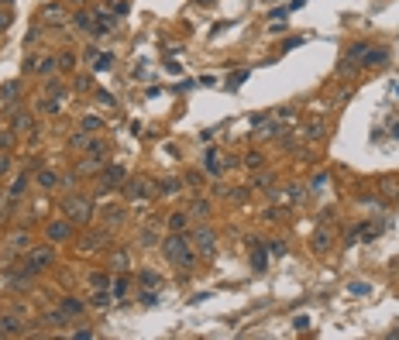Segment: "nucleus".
Returning <instances> with one entry per match:
<instances>
[{
	"instance_id": "1",
	"label": "nucleus",
	"mask_w": 399,
	"mask_h": 340,
	"mask_svg": "<svg viewBox=\"0 0 399 340\" xmlns=\"http://www.w3.org/2000/svg\"><path fill=\"white\" fill-rule=\"evenodd\" d=\"M162 251H165V258H169L172 265H179V268H183V275H189V268H193V261H196L189 237L169 230V237H162Z\"/></svg>"
},
{
	"instance_id": "2",
	"label": "nucleus",
	"mask_w": 399,
	"mask_h": 340,
	"mask_svg": "<svg viewBox=\"0 0 399 340\" xmlns=\"http://www.w3.org/2000/svg\"><path fill=\"white\" fill-rule=\"evenodd\" d=\"M62 213H66L72 224H90L93 213H97V206H93L90 196H66V199H62Z\"/></svg>"
},
{
	"instance_id": "3",
	"label": "nucleus",
	"mask_w": 399,
	"mask_h": 340,
	"mask_svg": "<svg viewBox=\"0 0 399 340\" xmlns=\"http://www.w3.org/2000/svg\"><path fill=\"white\" fill-rule=\"evenodd\" d=\"M193 248L200 251V258L210 261L217 254V234L210 230V227H196V230H193Z\"/></svg>"
},
{
	"instance_id": "4",
	"label": "nucleus",
	"mask_w": 399,
	"mask_h": 340,
	"mask_svg": "<svg viewBox=\"0 0 399 340\" xmlns=\"http://www.w3.org/2000/svg\"><path fill=\"white\" fill-rule=\"evenodd\" d=\"M52 261H55V251H52V244H42V248H31V251H28V261H24V265H28V268L38 275V272H45Z\"/></svg>"
},
{
	"instance_id": "5",
	"label": "nucleus",
	"mask_w": 399,
	"mask_h": 340,
	"mask_svg": "<svg viewBox=\"0 0 399 340\" xmlns=\"http://www.w3.org/2000/svg\"><path fill=\"white\" fill-rule=\"evenodd\" d=\"M124 179H127V169H124V165H103V179H100V189H97V193L107 196L114 186H121Z\"/></svg>"
},
{
	"instance_id": "6",
	"label": "nucleus",
	"mask_w": 399,
	"mask_h": 340,
	"mask_svg": "<svg viewBox=\"0 0 399 340\" xmlns=\"http://www.w3.org/2000/svg\"><path fill=\"white\" fill-rule=\"evenodd\" d=\"M31 234H28V230H14L11 237L4 241V248H7V254H28V251H31Z\"/></svg>"
},
{
	"instance_id": "7",
	"label": "nucleus",
	"mask_w": 399,
	"mask_h": 340,
	"mask_svg": "<svg viewBox=\"0 0 399 340\" xmlns=\"http://www.w3.org/2000/svg\"><path fill=\"white\" fill-rule=\"evenodd\" d=\"M66 7H62V0L59 4H45L42 7V24H48V28H59V24H66Z\"/></svg>"
},
{
	"instance_id": "8",
	"label": "nucleus",
	"mask_w": 399,
	"mask_h": 340,
	"mask_svg": "<svg viewBox=\"0 0 399 340\" xmlns=\"http://www.w3.org/2000/svg\"><path fill=\"white\" fill-rule=\"evenodd\" d=\"M151 189H155V186H151L148 179H131L124 186V196H127V199H148Z\"/></svg>"
},
{
	"instance_id": "9",
	"label": "nucleus",
	"mask_w": 399,
	"mask_h": 340,
	"mask_svg": "<svg viewBox=\"0 0 399 340\" xmlns=\"http://www.w3.org/2000/svg\"><path fill=\"white\" fill-rule=\"evenodd\" d=\"M48 241H52V244L72 241V220H55V224H48Z\"/></svg>"
},
{
	"instance_id": "10",
	"label": "nucleus",
	"mask_w": 399,
	"mask_h": 340,
	"mask_svg": "<svg viewBox=\"0 0 399 340\" xmlns=\"http://www.w3.org/2000/svg\"><path fill=\"white\" fill-rule=\"evenodd\" d=\"M331 244H334V230H331L327 224H320L317 234H313V251H317V254H327V251H331Z\"/></svg>"
},
{
	"instance_id": "11",
	"label": "nucleus",
	"mask_w": 399,
	"mask_h": 340,
	"mask_svg": "<svg viewBox=\"0 0 399 340\" xmlns=\"http://www.w3.org/2000/svg\"><path fill=\"white\" fill-rule=\"evenodd\" d=\"M24 333V323L21 316H14V313H7V316H0V337H21Z\"/></svg>"
},
{
	"instance_id": "12",
	"label": "nucleus",
	"mask_w": 399,
	"mask_h": 340,
	"mask_svg": "<svg viewBox=\"0 0 399 340\" xmlns=\"http://www.w3.org/2000/svg\"><path fill=\"white\" fill-rule=\"evenodd\" d=\"M389 55H392V48H382V45H368V52L362 55V69L365 66H382V62H389Z\"/></svg>"
},
{
	"instance_id": "13",
	"label": "nucleus",
	"mask_w": 399,
	"mask_h": 340,
	"mask_svg": "<svg viewBox=\"0 0 399 340\" xmlns=\"http://www.w3.org/2000/svg\"><path fill=\"white\" fill-rule=\"evenodd\" d=\"M103 244H107V230H97V234L80 237V244H76V248H80V251H100Z\"/></svg>"
},
{
	"instance_id": "14",
	"label": "nucleus",
	"mask_w": 399,
	"mask_h": 340,
	"mask_svg": "<svg viewBox=\"0 0 399 340\" xmlns=\"http://www.w3.org/2000/svg\"><path fill=\"white\" fill-rule=\"evenodd\" d=\"M28 182H31V172H24V175H17V179L11 182V189H7V196H11V199H21V196L28 193Z\"/></svg>"
},
{
	"instance_id": "15",
	"label": "nucleus",
	"mask_w": 399,
	"mask_h": 340,
	"mask_svg": "<svg viewBox=\"0 0 399 340\" xmlns=\"http://www.w3.org/2000/svg\"><path fill=\"white\" fill-rule=\"evenodd\" d=\"M59 309H62L66 316H80L83 309H86V303H83V299H72V295H66V299L59 303Z\"/></svg>"
},
{
	"instance_id": "16",
	"label": "nucleus",
	"mask_w": 399,
	"mask_h": 340,
	"mask_svg": "<svg viewBox=\"0 0 399 340\" xmlns=\"http://www.w3.org/2000/svg\"><path fill=\"white\" fill-rule=\"evenodd\" d=\"M255 244V251H251V268L255 272H265V265H269V254H265V248L258 244V241H251Z\"/></svg>"
},
{
	"instance_id": "17",
	"label": "nucleus",
	"mask_w": 399,
	"mask_h": 340,
	"mask_svg": "<svg viewBox=\"0 0 399 340\" xmlns=\"http://www.w3.org/2000/svg\"><path fill=\"white\" fill-rule=\"evenodd\" d=\"M279 127H282V121H279V117H275V121H258L255 137H275V134H279Z\"/></svg>"
},
{
	"instance_id": "18",
	"label": "nucleus",
	"mask_w": 399,
	"mask_h": 340,
	"mask_svg": "<svg viewBox=\"0 0 399 340\" xmlns=\"http://www.w3.org/2000/svg\"><path fill=\"white\" fill-rule=\"evenodd\" d=\"M110 303H114V295H110V289H97V292L90 295V306H93V309H107Z\"/></svg>"
},
{
	"instance_id": "19",
	"label": "nucleus",
	"mask_w": 399,
	"mask_h": 340,
	"mask_svg": "<svg viewBox=\"0 0 399 340\" xmlns=\"http://www.w3.org/2000/svg\"><path fill=\"white\" fill-rule=\"evenodd\" d=\"M176 193H183V179H162L159 182V196H176Z\"/></svg>"
},
{
	"instance_id": "20",
	"label": "nucleus",
	"mask_w": 399,
	"mask_h": 340,
	"mask_svg": "<svg viewBox=\"0 0 399 340\" xmlns=\"http://www.w3.org/2000/svg\"><path fill=\"white\" fill-rule=\"evenodd\" d=\"M14 134H28V131H31L34 127V121H31V113H14Z\"/></svg>"
},
{
	"instance_id": "21",
	"label": "nucleus",
	"mask_w": 399,
	"mask_h": 340,
	"mask_svg": "<svg viewBox=\"0 0 399 340\" xmlns=\"http://www.w3.org/2000/svg\"><path fill=\"white\" fill-rule=\"evenodd\" d=\"M93 172H103V158H93V155H86V158L80 162V175H93Z\"/></svg>"
},
{
	"instance_id": "22",
	"label": "nucleus",
	"mask_w": 399,
	"mask_h": 340,
	"mask_svg": "<svg viewBox=\"0 0 399 340\" xmlns=\"http://www.w3.org/2000/svg\"><path fill=\"white\" fill-rule=\"evenodd\" d=\"M103 220H107V227H121L124 224V210H121V206H107V210H103Z\"/></svg>"
},
{
	"instance_id": "23",
	"label": "nucleus",
	"mask_w": 399,
	"mask_h": 340,
	"mask_svg": "<svg viewBox=\"0 0 399 340\" xmlns=\"http://www.w3.org/2000/svg\"><path fill=\"white\" fill-rule=\"evenodd\" d=\"M303 137H313V141H320L324 137V121H307V127H303Z\"/></svg>"
},
{
	"instance_id": "24",
	"label": "nucleus",
	"mask_w": 399,
	"mask_h": 340,
	"mask_svg": "<svg viewBox=\"0 0 399 340\" xmlns=\"http://www.w3.org/2000/svg\"><path fill=\"white\" fill-rule=\"evenodd\" d=\"M110 265H114V272H127V268H131L127 251H114V254H110Z\"/></svg>"
},
{
	"instance_id": "25",
	"label": "nucleus",
	"mask_w": 399,
	"mask_h": 340,
	"mask_svg": "<svg viewBox=\"0 0 399 340\" xmlns=\"http://www.w3.org/2000/svg\"><path fill=\"white\" fill-rule=\"evenodd\" d=\"M127 292H131V282H127V278H114V282H110V295H114V299H124Z\"/></svg>"
},
{
	"instance_id": "26",
	"label": "nucleus",
	"mask_w": 399,
	"mask_h": 340,
	"mask_svg": "<svg viewBox=\"0 0 399 340\" xmlns=\"http://www.w3.org/2000/svg\"><path fill=\"white\" fill-rule=\"evenodd\" d=\"M138 278H141V289H159V285H162V278L151 272V268H145V272L138 275Z\"/></svg>"
},
{
	"instance_id": "27",
	"label": "nucleus",
	"mask_w": 399,
	"mask_h": 340,
	"mask_svg": "<svg viewBox=\"0 0 399 340\" xmlns=\"http://www.w3.org/2000/svg\"><path fill=\"white\" fill-rule=\"evenodd\" d=\"M358 69H362V66H358V62H354V58H348V55H344L341 62H337V76H354V72H358Z\"/></svg>"
},
{
	"instance_id": "28",
	"label": "nucleus",
	"mask_w": 399,
	"mask_h": 340,
	"mask_svg": "<svg viewBox=\"0 0 399 340\" xmlns=\"http://www.w3.org/2000/svg\"><path fill=\"white\" fill-rule=\"evenodd\" d=\"M38 186H42V189H55L59 175H55V172H38Z\"/></svg>"
},
{
	"instance_id": "29",
	"label": "nucleus",
	"mask_w": 399,
	"mask_h": 340,
	"mask_svg": "<svg viewBox=\"0 0 399 340\" xmlns=\"http://www.w3.org/2000/svg\"><path fill=\"white\" fill-rule=\"evenodd\" d=\"M186 224H189V213H172L169 216V230H176V234H179Z\"/></svg>"
},
{
	"instance_id": "30",
	"label": "nucleus",
	"mask_w": 399,
	"mask_h": 340,
	"mask_svg": "<svg viewBox=\"0 0 399 340\" xmlns=\"http://www.w3.org/2000/svg\"><path fill=\"white\" fill-rule=\"evenodd\" d=\"M62 100H66V96H48V100L42 103V113H59L62 110Z\"/></svg>"
},
{
	"instance_id": "31",
	"label": "nucleus",
	"mask_w": 399,
	"mask_h": 340,
	"mask_svg": "<svg viewBox=\"0 0 399 340\" xmlns=\"http://www.w3.org/2000/svg\"><path fill=\"white\" fill-rule=\"evenodd\" d=\"M55 66L62 69V72H69V69L76 66V55H72V52H62V55H55Z\"/></svg>"
},
{
	"instance_id": "32",
	"label": "nucleus",
	"mask_w": 399,
	"mask_h": 340,
	"mask_svg": "<svg viewBox=\"0 0 399 340\" xmlns=\"http://www.w3.org/2000/svg\"><path fill=\"white\" fill-rule=\"evenodd\" d=\"M189 216H196V220H200V216H210V203H206V199H196V203L189 206Z\"/></svg>"
},
{
	"instance_id": "33",
	"label": "nucleus",
	"mask_w": 399,
	"mask_h": 340,
	"mask_svg": "<svg viewBox=\"0 0 399 340\" xmlns=\"http://www.w3.org/2000/svg\"><path fill=\"white\" fill-rule=\"evenodd\" d=\"M244 79H248V69H241V72L227 76V90H241V86H244Z\"/></svg>"
},
{
	"instance_id": "34",
	"label": "nucleus",
	"mask_w": 399,
	"mask_h": 340,
	"mask_svg": "<svg viewBox=\"0 0 399 340\" xmlns=\"http://www.w3.org/2000/svg\"><path fill=\"white\" fill-rule=\"evenodd\" d=\"M244 165H248V169H262L265 155H262V151H248V155H244Z\"/></svg>"
},
{
	"instance_id": "35",
	"label": "nucleus",
	"mask_w": 399,
	"mask_h": 340,
	"mask_svg": "<svg viewBox=\"0 0 399 340\" xmlns=\"http://www.w3.org/2000/svg\"><path fill=\"white\" fill-rule=\"evenodd\" d=\"M86 155H93V158H107V145H103V141H90V145H86Z\"/></svg>"
},
{
	"instance_id": "36",
	"label": "nucleus",
	"mask_w": 399,
	"mask_h": 340,
	"mask_svg": "<svg viewBox=\"0 0 399 340\" xmlns=\"http://www.w3.org/2000/svg\"><path fill=\"white\" fill-rule=\"evenodd\" d=\"M141 306H159V289H141Z\"/></svg>"
},
{
	"instance_id": "37",
	"label": "nucleus",
	"mask_w": 399,
	"mask_h": 340,
	"mask_svg": "<svg viewBox=\"0 0 399 340\" xmlns=\"http://www.w3.org/2000/svg\"><path fill=\"white\" fill-rule=\"evenodd\" d=\"M155 241H159V234H155V227H148V230H141V237H138V244H141V248H151Z\"/></svg>"
},
{
	"instance_id": "38",
	"label": "nucleus",
	"mask_w": 399,
	"mask_h": 340,
	"mask_svg": "<svg viewBox=\"0 0 399 340\" xmlns=\"http://www.w3.org/2000/svg\"><path fill=\"white\" fill-rule=\"evenodd\" d=\"M83 131H86V134H90V131H103V121H100V117H90V113H86V117H83Z\"/></svg>"
},
{
	"instance_id": "39",
	"label": "nucleus",
	"mask_w": 399,
	"mask_h": 340,
	"mask_svg": "<svg viewBox=\"0 0 399 340\" xmlns=\"http://www.w3.org/2000/svg\"><path fill=\"white\" fill-rule=\"evenodd\" d=\"M114 66V55H110V52H100V55H97V62H93V69H97V72H100V69H110Z\"/></svg>"
},
{
	"instance_id": "40",
	"label": "nucleus",
	"mask_w": 399,
	"mask_h": 340,
	"mask_svg": "<svg viewBox=\"0 0 399 340\" xmlns=\"http://www.w3.org/2000/svg\"><path fill=\"white\" fill-rule=\"evenodd\" d=\"M45 93H48V96H66V86H62L59 79H48L45 83Z\"/></svg>"
},
{
	"instance_id": "41",
	"label": "nucleus",
	"mask_w": 399,
	"mask_h": 340,
	"mask_svg": "<svg viewBox=\"0 0 399 340\" xmlns=\"http://www.w3.org/2000/svg\"><path fill=\"white\" fill-rule=\"evenodd\" d=\"M14 145V127H7V131H0V151H11Z\"/></svg>"
},
{
	"instance_id": "42",
	"label": "nucleus",
	"mask_w": 399,
	"mask_h": 340,
	"mask_svg": "<svg viewBox=\"0 0 399 340\" xmlns=\"http://www.w3.org/2000/svg\"><path fill=\"white\" fill-rule=\"evenodd\" d=\"M17 90H21V83H7V86H0V96H4V100H14Z\"/></svg>"
},
{
	"instance_id": "43",
	"label": "nucleus",
	"mask_w": 399,
	"mask_h": 340,
	"mask_svg": "<svg viewBox=\"0 0 399 340\" xmlns=\"http://www.w3.org/2000/svg\"><path fill=\"white\" fill-rule=\"evenodd\" d=\"M11 169H14V158H11V151H0V175H7Z\"/></svg>"
},
{
	"instance_id": "44",
	"label": "nucleus",
	"mask_w": 399,
	"mask_h": 340,
	"mask_svg": "<svg viewBox=\"0 0 399 340\" xmlns=\"http://www.w3.org/2000/svg\"><path fill=\"white\" fill-rule=\"evenodd\" d=\"M348 289H351V295H368V292H372V285H368V282H351Z\"/></svg>"
},
{
	"instance_id": "45",
	"label": "nucleus",
	"mask_w": 399,
	"mask_h": 340,
	"mask_svg": "<svg viewBox=\"0 0 399 340\" xmlns=\"http://www.w3.org/2000/svg\"><path fill=\"white\" fill-rule=\"evenodd\" d=\"M293 327H296L299 333H307V330L313 327V323H310V316H296V319H293Z\"/></svg>"
},
{
	"instance_id": "46",
	"label": "nucleus",
	"mask_w": 399,
	"mask_h": 340,
	"mask_svg": "<svg viewBox=\"0 0 399 340\" xmlns=\"http://www.w3.org/2000/svg\"><path fill=\"white\" fill-rule=\"evenodd\" d=\"M269 251H272L275 258H282V254H286V244H282V241H269Z\"/></svg>"
},
{
	"instance_id": "47",
	"label": "nucleus",
	"mask_w": 399,
	"mask_h": 340,
	"mask_svg": "<svg viewBox=\"0 0 399 340\" xmlns=\"http://www.w3.org/2000/svg\"><path fill=\"white\" fill-rule=\"evenodd\" d=\"M90 285H93V289H110V282H107V278H103L100 272H97V275L90 278Z\"/></svg>"
},
{
	"instance_id": "48",
	"label": "nucleus",
	"mask_w": 399,
	"mask_h": 340,
	"mask_svg": "<svg viewBox=\"0 0 399 340\" xmlns=\"http://www.w3.org/2000/svg\"><path fill=\"white\" fill-rule=\"evenodd\" d=\"M90 86H93V79H90V76H76V90H80V93H86Z\"/></svg>"
},
{
	"instance_id": "49",
	"label": "nucleus",
	"mask_w": 399,
	"mask_h": 340,
	"mask_svg": "<svg viewBox=\"0 0 399 340\" xmlns=\"http://www.w3.org/2000/svg\"><path fill=\"white\" fill-rule=\"evenodd\" d=\"M97 55H100V48H83V58H86V62H90V66H93V62H97Z\"/></svg>"
},
{
	"instance_id": "50",
	"label": "nucleus",
	"mask_w": 399,
	"mask_h": 340,
	"mask_svg": "<svg viewBox=\"0 0 399 340\" xmlns=\"http://www.w3.org/2000/svg\"><path fill=\"white\" fill-rule=\"evenodd\" d=\"M38 69H42V72H52V69H59V66H55V58H38Z\"/></svg>"
},
{
	"instance_id": "51",
	"label": "nucleus",
	"mask_w": 399,
	"mask_h": 340,
	"mask_svg": "<svg viewBox=\"0 0 399 340\" xmlns=\"http://www.w3.org/2000/svg\"><path fill=\"white\" fill-rule=\"evenodd\" d=\"M324 186H327V175H324V172H320L317 179H313V189H310V193H320V189H324Z\"/></svg>"
},
{
	"instance_id": "52",
	"label": "nucleus",
	"mask_w": 399,
	"mask_h": 340,
	"mask_svg": "<svg viewBox=\"0 0 399 340\" xmlns=\"http://www.w3.org/2000/svg\"><path fill=\"white\" fill-rule=\"evenodd\" d=\"M282 216H286V210H265V220H272V224H275V220H282Z\"/></svg>"
},
{
	"instance_id": "53",
	"label": "nucleus",
	"mask_w": 399,
	"mask_h": 340,
	"mask_svg": "<svg viewBox=\"0 0 399 340\" xmlns=\"http://www.w3.org/2000/svg\"><path fill=\"white\" fill-rule=\"evenodd\" d=\"M183 182H189V186H200V182H203V175H200V172H189Z\"/></svg>"
},
{
	"instance_id": "54",
	"label": "nucleus",
	"mask_w": 399,
	"mask_h": 340,
	"mask_svg": "<svg viewBox=\"0 0 399 340\" xmlns=\"http://www.w3.org/2000/svg\"><path fill=\"white\" fill-rule=\"evenodd\" d=\"M7 28H11V14L0 11V31H7Z\"/></svg>"
},
{
	"instance_id": "55",
	"label": "nucleus",
	"mask_w": 399,
	"mask_h": 340,
	"mask_svg": "<svg viewBox=\"0 0 399 340\" xmlns=\"http://www.w3.org/2000/svg\"><path fill=\"white\" fill-rule=\"evenodd\" d=\"M296 45H303V38H289V42L282 45V52H289V48H296Z\"/></svg>"
},
{
	"instance_id": "56",
	"label": "nucleus",
	"mask_w": 399,
	"mask_h": 340,
	"mask_svg": "<svg viewBox=\"0 0 399 340\" xmlns=\"http://www.w3.org/2000/svg\"><path fill=\"white\" fill-rule=\"evenodd\" d=\"M97 100H100V103H107V107H110V103H114V96H110V93H103V90H100V93H97Z\"/></svg>"
},
{
	"instance_id": "57",
	"label": "nucleus",
	"mask_w": 399,
	"mask_h": 340,
	"mask_svg": "<svg viewBox=\"0 0 399 340\" xmlns=\"http://www.w3.org/2000/svg\"><path fill=\"white\" fill-rule=\"evenodd\" d=\"M303 4H307V0H293V4H289V7H286V11H299V7H303Z\"/></svg>"
},
{
	"instance_id": "58",
	"label": "nucleus",
	"mask_w": 399,
	"mask_h": 340,
	"mask_svg": "<svg viewBox=\"0 0 399 340\" xmlns=\"http://www.w3.org/2000/svg\"><path fill=\"white\" fill-rule=\"evenodd\" d=\"M66 4H76V7H83V4H86V0H66Z\"/></svg>"
},
{
	"instance_id": "59",
	"label": "nucleus",
	"mask_w": 399,
	"mask_h": 340,
	"mask_svg": "<svg viewBox=\"0 0 399 340\" xmlns=\"http://www.w3.org/2000/svg\"><path fill=\"white\" fill-rule=\"evenodd\" d=\"M0 4H11V0H0Z\"/></svg>"
}]
</instances>
